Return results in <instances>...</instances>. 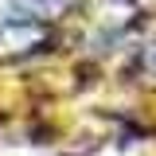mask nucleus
Here are the masks:
<instances>
[{"mask_svg": "<svg viewBox=\"0 0 156 156\" xmlns=\"http://www.w3.org/2000/svg\"><path fill=\"white\" fill-rule=\"evenodd\" d=\"M47 39H51V27L43 23V20H4L0 23V62H8V58H27L43 51L47 47Z\"/></svg>", "mask_w": 156, "mask_h": 156, "instance_id": "f257e3e1", "label": "nucleus"}]
</instances>
